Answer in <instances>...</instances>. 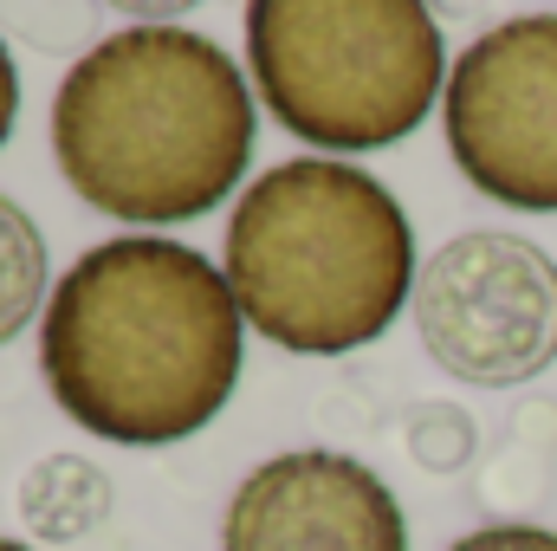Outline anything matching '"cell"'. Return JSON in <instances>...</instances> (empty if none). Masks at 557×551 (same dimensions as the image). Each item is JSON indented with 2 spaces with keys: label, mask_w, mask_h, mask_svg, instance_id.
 <instances>
[{
  "label": "cell",
  "mask_w": 557,
  "mask_h": 551,
  "mask_svg": "<svg viewBox=\"0 0 557 551\" xmlns=\"http://www.w3.org/2000/svg\"><path fill=\"white\" fill-rule=\"evenodd\" d=\"M247 311L227 267L169 234L85 247L46 298L39 377L85 434L175 448L240 390Z\"/></svg>",
  "instance_id": "1"
},
{
  "label": "cell",
  "mask_w": 557,
  "mask_h": 551,
  "mask_svg": "<svg viewBox=\"0 0 557 551\" xmlns=\"http://www.w3.org/2000/svg\"><path fill=\"white\" fill-rule=\"evenodd\" d=\"M247 72L195 26L104 33L52 91V162L111 221L175 228L214 215L260 137Z\"/></svg>",
  "instance_id": "2"
},
{
  "label": "cell",
  "mask_w": 557,
  "mask_h": 551,
  "mask_svg": "<svg viewBox=\"0 0 557 551\" xmlns=\"http://www.w3.org/2000/svg\"><path fill=\"white\" fill-rule=\"evenodd\" d=\"M227 285L247 331L292 357H350L416 298L409 208L344 156H285L227 215Z\"/></svg>",
  "instance_id": "3"
},
{
  "label": "cell",
  "mask_w": 557,
  "mask_h": 551,
  "mask_svg": "<svg viewBox=\"0 0 557 551\" xmlns=\"http://www.w3.org/2000/svg\"><path fill=\"white\" fill-rule=\"evenodd\" d=\"M428 0H247V78L285 137L370 156L416 137L447 98Z\"/></svg>",
  "instance_id": "4"
},
{
  "label": "cell",
  "mask_w": 557,
  "mask_h": 551,
  "mask_svg": "<svg viewBox=\"0 0 557 551\" xmlns=\"http://www.w3.org/2000/svg\"><path fill=\"white\" fill-rule=\"evenodd\" d=\"M409 318L454 383L519 390L557 364V260L506 228L454 234L421 260Z\"/></svg>",
  "instance_id": "5"
},
{
  "label": "cell",
  "mask_w": 557,
  "mask_h": 551,
  "mask_svg": "<svg viewBox=\"0 0 557 551\" xmlns=\"http://www.w3.org/2000/svg\"><path fill=\"white\" fill-rule=\"evenodd\" d=\"M441 131L493 208L557 215V13H512L454 59Z\"/></svg>",
  "instance_id": "6"
},
{
  "label": "cell",
  "mask_w": 557,
  "mask_h": 551,
  "mask_svg": "<svg viewBox=\"0 0 557 551\" xmlns=\"http://www.w3.org/2000/svg\"><path fill=\"white\" fill-rule=\"evenodd\" d=\"M221 551H409V519L357 454L292 448L234 487Z\"/></svg>",
  "instance_id": "7"
},
{
  "label": "cell",
  "mask_w": 557,
  "mask_h": 551,
  "mask_svg": "<svg viewBox=\"0 0 557 551\" xmlns=\"http://www.w3.org/2000/svg\"><path fill=\"white\" fill-rule=\"evenodd\" d=\"M20 526L39 546H72L111 519V474L91 454H46L20 480Z\"/></svg>",
  "instance_id": "8"
},
{
  "label": "cell",
  "mask_w": 557,
  "mask_h": 551,
  "mask_svg": "<svg viewBox=\"0 0 557 551\" xmlns=\"http://www.w3.org/2000/svg\"><path fill=\"white\" fill-rule=\"evenodd\" d=\"M52 254H46V234L39 221L0 195V344H13L33 318H46V298H52Z\"/></svg>",
  "instance_id": "9"
},
{
  "label": "cell",
  "mask_w": 557,
  "mask_h": 551,
  "mask_svg": "<svg viewBox=\"0 0 557 551\" xmlns=\"http://www.w3.org/2000/svg\"><path fill=\"white\" fill-rule=\"evenodd\" d=\"M557 448V403L539 396V403H519L506 415L499 441H493V461H486V493L493 500H532L545 493V461Z\"/></svg>",
  "instance_id": "10"
},
{
  "label": "cell",
  "mask_w": 557,
  "mask_h": 551,
  "mask_svg": "<svg viewBox=\"0 0 557 551\" xmlns=\"http://www.w3.org/2000/svg\"><path fill=\"white\" fill-rule=\"evenodd\" d=\"M91 13L98 0H0V33H13L26 52H91Z\"/></svg>",
  "instance_id": "11"
},
{
  "label": "cell",
  "mask_w": 557,
  "mask_h": 551,
  "mask_svg": "<svg viewBox=\"0 0 557 551\" xmlns=\"http://www.w3.org/2000/svg\"><path fill=\"white\" fill-rule=\"evenodd\" d=\"M403 441H409L416 467H428V474H454V467H467L480 454V428H473V415L460 403H421V409H409Z\"/></svg>",
  "instance_id": "12"
},
{
  "label": "cell",
  "mask_w": 557,
  "mask_h": 551,
  "mask_svg": "<svg viewBox=\"0 0 557 551\" xmlns=\"http://www.w3.org/2000/svg\"><path fill=\"white\" fill-rule=\"evenodd\" d=\"M447 551H557L552 526H525V519H506V526H480L467 539H454Z\"/></svg>",
  "instance_id": "13"
},
{
  "label": "cell",
  "mask_w": 557,
  "mask_h": 551,
  "mask_svg": "<svg viewBox=\"0 0 557 551\" xmlns=\"http://www.w3.org/2000/svg\"><path fill=\"white\" fill-rule=\"evenodd\" d=\"M111 13H124L131 26H182V13H195L201 0H98Z\"/></svg>",
  "instance_id": "14"
},
{
  "label": "cell",
  "mask_w": 557,
  "mask_h": 551,
  "mask_svg": "<svg viewBox=\"0 0 557 551\" xmlns=\"http://www.w3.org/2000/svg\"><path fill=\"white\" fill-rule=\"evenodd\" d=\"M13 124H20V65H13L7 33H0V149H7V137H13Z\"/></svg>",
  "instance_id": "15"
},
{
  "label": "cell",
  "mask_w": 557,
  "mask_h": 551,
  "mask_svg": "<svg viewBox=\"0 0 557 551\" xmlns=\"http://www.w3.org/2000/svg\"><path fill=\"white\" fill-rule=\"evenodd\" d=\"M428 7H434L441 26H447V20H480V13H486V0H428Z\"/></svg>",
  "instance_id": "16"
},
{
  "label": "cell",
  "mask_w": 557,
  "mask_h": 551,
  "mask_svg": "<svg viewBox=\"0 0 557 551\" xmlns=\"http://www.w3.org/2000/svg\"><path fill=\"white\" fill-rule=\"evenodd\" d=\"M0 551H33V546H20V539H0Z\"/></svg>",
  "instance_id": "17"
}]
</instances>
